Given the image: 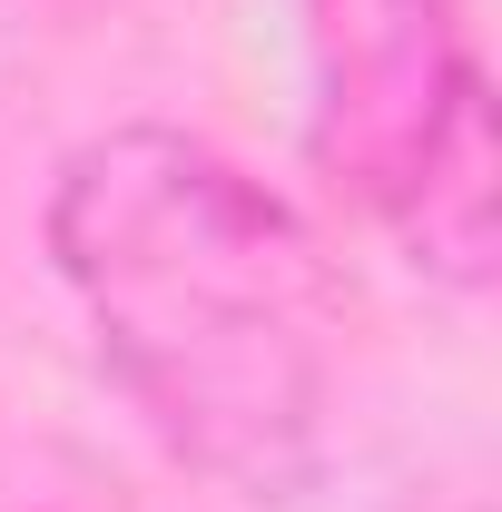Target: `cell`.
<instances>
[{"instance_id": "6da1fadb", "label": "cell", "mask_w": 502, "mask_h": 512, "mask_svg": "<svg viewBox=\"0 0 502 512\" xmlns=\"http://www.w3.org/2000/svg\"><path fill=\"white\" fill-rule=\"evenodd\" d=\"M50 256L109 375L178 463L256 503L315 483L335 276L286 197L178 128H119L60 168Z\"/></svg>"}, {"instance_id": "7a4b0ae2", "label": "cell", "mask_w": 502, "mask_h": 512, "mask_svg": "<svg viewBox=\"0 0 502 512\" xmlns=\"http://www.w3.org/2000/svg\"><path fill=\"white\" fill-rule=\"evenodd\" d=\"M306 148L443 286L493 276L502 138L453 0H306Z\"/></svg>"}]
</instances>
